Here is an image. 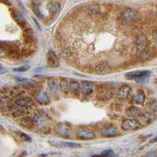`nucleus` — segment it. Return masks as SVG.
Returning <instances> with one entry per match:
<instances>
[{"label": "nucleus", "instance_id": "obj_23", "mask_svg": "<svg viewBox=\"0 0 157 157\" xmlns=\"http://www.w3.org/2000/svg\"><path fill=\"white\" fill-rule=\"evenodd\" d=\"M60 88H61V91L64 93H69L70 92V85H69V81L64 79L60 82Z\"/></svg>", "mask_w": 157, "mask_h": 157}, {"label": "nucleus", "instance_id": "obj_27", "mask_svg": "<svg viewBox=\"0 0 157 157\" xmlns=\"http://www.w3.org/2000/svg\"><path fill=\"white\" fill-rule=\"evenodd\" d=\"M113 152L112 150H106L104 151L101 153L98 154V155H93L92 157H109L111 155H113Z\"/></svg>", "mask_w": 157, "mask_h": 157}, {"label": "nucleus", "instance_id": "obj_6", "mask_svg": "<svg viewBox=\"0 0 157 157\" xmlns=\"http://www.w3.org/2000/svg\"><path fill=\"white\" fill-rule=\"evenodd\" d=\"M121 18L123 22H131L136 18V13L132 9H127L121 14Z\"/></svg>", "mask_w": 157, "mask_h": 157}, {"label": "nucleus", "instance_id": "obj_12", "mask_svg": "<svg viewBox=\"0 0 157 157\" xmlns=\"http://www.w3.org/2000/svg\"><path fill=\"white\" fill-rule=\"evenodd\" d=\"M36 100L39 104H43V105H47V104H50V97L47 95V93H45V92L38 93V94L36 95Z\"/></svg>", "mask_w": 157, "mask_h": 157}, {"label": "nucleus", "instance_id": "obj_33", "mask_svg": "<svg viewBox=\"0 0 157 157\" xmlns=\"http://www.w3.org/2000/svg\"><path fill=\"white\" fill-rule=\"evenodd\" d=\"M144 157H157V152H149L148 153H146Z\"/></svg>", "mask_w": 157, "mask_h": 157}, {"label": "nucleus", "instance_id": "obj_28", "mask_svg": "<svg viewBox=\"0 0 157 157\" xmlns=\"http://www.w3.org/2000/svg\"><path fill=\"white\" fill-rule=\"evenodd\" d=\"M18 134H19V138L22 140V141H31L32 139L29 138V136L27 134H24V133L21 132H18Z\"/></svg>", "mask_w": 157, "mask_h": 157}, {"label": "nucleus", "instance_id": "obj_31", "mask_svg": "<svg viewBox=\"0 0 157 157\" xmlns=\"http://www.w3.org/2000/svg\"><path fill=\"white\" fill-rule=\"evenodd\" d=\"M149 107L150 108L152 109V111H157V101L152 100V101L150 102Z\"/></svg>", "mask_w": 157, "mask_h": 157}, {"label": "nucleus", "instance_id": "obj_20", "mask_svg": "<svg viewBox=\"0 0 157 157\" xmlns=\"http://www.w3.org/2000/svg\"><path fill=\"white\" fill-rule=\"evenodd\" d=\"M11 112L14 117H20L25 113V108L19 107V106L15 104V106L11 107Z\"/></svg>", "mask_w": 157, "mask_h": 157}, {"label": "nucleus", "instance_id": "obj_25", "mask_svg": "<svg viewBox=\"0 0 157 157\" xmlns=\"http://www.w3.org/2000/svg\"><path fill=\"white\" fill-rule=\"evenodd\" d=\"M21 123V125L23 126L24 127L28 129L32 128V126H34V122H33V120L31 119V118H24V119H22Z\"/></svg>", "mask_w": 157, "mask_h": 157}, {"label": "nucleus", "instance_id": "obj_34", "mask_svg": "<svg viewBox=\"0 0 157 157\" xmlns=\"http://www.w3.org/2000/svg\"><path fill=\"white\" fill-rule=\"evenodd\" d=\"M153 39L154 41L155 42V43H157V31H155L153 33Z\"/></svg>", "mask_w": 157, "mask_h": 157}, {"label": "nucleus", "instance_id": "obj_9", "mask_svg": "<svg viewBox=\"0 0 157 157\" xmlns=\"http://www.w3.org/2000/svg\"><path fill=\"white\" fill-rule=\"evenodd\" d=\"M56 133H57L58 135L61 136V137H64V138H68L71 135V130L68 127H67L66 126L64 125V124H58L56 127Z\"/></svg>", "mask_w": 157, "mask_h": 157}, {"label": "nucleus", "instance_id": "obj_13", "mask_svg": "<svg viewBox=\"0 0 157 157\" xmlns=\"http://www.w3.org/2000/svg\"><path fill=\"white\" fill-rule=\"evenodd\" d=\"M110 66L105 63H99V64H98L95 66V71L98 74H107V73H109L110 72Z\"/></svg>", "mask_w": 157, "mask_h": 157}, {"label": "nucleus", "instance_id": "obj_26", "mask_svg": "<svg viewBox=\"0 0 157 157\" xmlns=\"http://www.w3.org/2000/svg\"><path fill=\"white\" fill-rule=\"evenodd\" d=\"M147 48H146L144 49V50L141 51V54H140V59L143 61L148 59L150 56V52L148 51V49H147Z\"/></svg>", "mask_w": 157, "mask_h": 157}, {"label": "nucleus", "instance_id": "obj_5", "mask_svg": "<svg viewBox=\"0 0 157 157\" xmlns=\"http://www.w3.org/2000/svg\"><path fill=\"white\" fill-rule=\"evenodd\" d=\"M15 104L19 106V107H23V108L28 109L33 107L34 103H33V101H32V100L30 98V97H20V98L17 99V100L15 101Z\"/></svg>", "mask_w": 157, "mask_h": 157}, {"label": "nucleus", "instance_id": "obj_2", "mask_svg": "<svg viewBox=\"0 0 157 157\" xmlns=\"http://www.w3.org/2000/svg\"><path fill=\"white\" fill-rule=\"evenodd\" d=\"M150 75V72L148 70H138V71H133L127 73L125 75L126 78L129 80H136L141 81L146 79Z\"/></svg>", "mask_w": 157, "mask_h": 157}, {"label": "nucleus", "instance_id": "obj_15", "mask_svg": "<svg viewBox=\"0 0 157 157\" xmlns=\"http://www.w3.org/2000/svg\"><path fill=\"white\" fill-rule=\"evenodd\" d=\"M112 97H113V93L108 89H102L97 93V97L99 100H109Z\"/></svg>", "mask_w": 157, "mask_h": 157}, {"label": "nucleus", "instance_id": "obj_36", "mask_svg": "<svg viewBox=\"0 0 157 157\" xmlns=\"http://www.w3.org/2000/svg\"><path fill=\"white\" fill-rule=\"evenodd\" d=\"M109 157H119V156H118V155H115V154H114V153H113V155H110V156H109Z\"/></svg>", "mask_w": 157, "mask_h": 157}, {"label": "nucleus", "instance_id": "obj_8", "mask_svg": "<svg viewBox=\"0 0 157 157\" xmlns=\"http://www.w3.org/2000/svg\"><path fill=\"white\" fill-rule=\"evenodd\" d=\"M50 143L53 146L55 147H64V148H78L81 145L78 143L74 142H65V141H50Z\"/></svg>", "mask_w": 157, "mask_h": 157}, {"label": "nucleus", "instance_id": "obj_10", "mask_svg": "<svg viewBox=\"0 0 157 157\" xmlns=\"http://www.w3.org/2000/svg\"><path fill=\"white\" fill-rule=\"evenodd\" d=\"M47 61L50 66L52 67H57L60 64V61H59L58 57L55 54V52L53 51H50L47 55Z\"/></svg>", "mask_w": 157, "mask_h": 157}, {"label": "nucleus", "instance_id": "obj_17", "mask_svg": "<svg viewBox=\"0 0 157 157\" xmlns=\"http://www.w3.org/2000/svg\"><path fill=\"white\" fill-rule=\"evenodd\" d=\"M80 89L82 93L85 95H90L93 93V85L90 82H86V81L82 82L81 84Z\"/></svg>", "mask_w": 157, "mask_h": 157}, {"label": "nucleus", "instance_id": "obj_7", "mask_svg": "<svg viewBox=\"0 0 157 157\" xmlns=\"http://www.w3.org/2000/svg\"><path fill=\"white\" fill-rule=\"evenodd\" d=\"M130 92H131V89L130 86L128 85H123L120 89V90L118 91L116 97L119 100H124L128 98L129 95H130Z\"/></svg>", "mask_w": 157, "mask_h": 157}, {"label": "nucleus", "instance_id": "obj_16", "mask_svg": "<svg viewBox=\"0 0 157 157\" xmlns=\"http://www.w3.org/2000/svg\"><path fill=\"white\" fill-rule=\"evenodd\" d=\"M126 113L130 118H137V117H139L141 115V110H140L139 107L133 106V107L127 108Z\"/></svg>", "mask_w": 157, "mask_h": 157}, {"label": "nucleus", "instance_id": "obj_29", "mask_svg": "<svg viewBox=\"0 0 157 157\" xmlns=\"http://www.w3.org/2000/svg\"><path fill=\"white\" fill-rule=\"evenodd\" d=\"M33 10H34V13L36 14V15L37 17H39V18H44V16L43 15V14L41 13V10H39V6H35L34 8H33Z\"/></svg>", "mask_w": 157, "mask_h": 157}, {"label": "nucleus", "instance_id": "obj_32", "mask_svg": "<svg viewBox=\"0 0 157 157\" xmlns=\"http://www.w3.org/2000/svg\"><path fill=\"white\" fill-rule=\"evenodd\" d=\"M27 70H29V66H20V67L13 69V70L16 72H25Z\"/></svg>", "mask_w": 157, "mask_h": 157}, {"label": "nucleus", "instance_id": "obj_21", "mask_svg": "<svg viewBox=\"0 0 157 157\" xmlns=\"http://www.w3.org/2000/svg\"><path fill=\"white\" fill-rule=\"evenodd\" d=\"M47 85H48L49 89L51 92L53 94H56L57 93V83L55 80H50L47 82Z\"/></svg>", "mask_w": 157, "mask_h": 157}, {"label": "nucleus", "instance_id": "obj_1", "mask_svg": "<svg viewBox=\"0 0 157 157\" xmlns=\"http://www.w3.org/2000/svg\"><path fill=\"white\" fill-rule=\"evenodd\" d=\"M141 126L139 120L135 118H128L125 121L123 122L122 123V129L126 131H134L137 130Z\"/></svg>", "mask_w": 157, "mask_h": 157}, {"label": "nucleus", "instance_id": "obj_18", "mask_svg": "<svg viewBox=\"0 0 157 157\" xmlns=\"http://www.w3.org/2000/svg\"><path fill=\"white\" fill-rule=\"evenodd\" d=\"M49 11L50 12L52 15H57L61 10V6L57 2H50L48 5Z\"/></svg>", "mask_w": 157, "mask_h": 157}, {"label": "nucleus", "instance_id": "obj_3", "mask_svg": "<svg viewBox=\"0 0 157 157\" xmlns=\"http://www.w3.org/2000/svg\"><path fill=\"white\" fill-rule=\"evenodd\" d=\"M76 136L78 139L92 140L95 138V134L88 129H79L76 132Z\"/></svg>", "mask_w": 157, "mask_h": 157}, {"label": "nucleus", "instance_id": "obj_24", "mask_svg": "<svg viewBox=\"0 0 157 157\" xmlns=\"http://www.w3.org/2000/svg\"><path fill=\"white\" fill-rule=\"evenodd\" d=\"M70 85V92L71 93H77L78 89H80V85L77 81L74 80H69Z\"/></svg>", "mask_w": 157, "mask_h": 157}, {"label": "nucleus", "instance_id": "obj_37", "mask_svg": "<svg viewBox=\"0 0 157 157\" xmlns=\"http://www.w3.org/2000/svg\"><path fill=\"white\" fill-rule=\"evenodd\" d=\"M156 16H157V11H156Z\"/></svg>", "mask_w": 157, "mask_h": 157}, {"label": "nucleus", "instance_id": "obj_14", "mask_svg": "<svg viewBox=\"0 0 157 157\" xmlns=\"http://www.w3.org/2000/svg\"><path fill=\"white\" fill-rule=\"evenodd\" d=\"M139 117V121L141 125H148L151 122H152L155 118V116L152 114H150V113H145L142 115H140Z\"/></svg>", "mask_w": 157, "mask_h": 157}, {"label": "nucleus", "instance_id": "obj_30", "mask_svg": "<svg viewBox=\"0 0 157 157\" xmlns=\"http://www.w3.org/2000/svg\"><path fill=\"white\" fill-rule=\"evenodd\" d=\"M62 56L64 59H68H68H71V57L72 55H71V53L70 52L69 50H65L62 52Z\"/></svg>", "mask_w": 157, "mask_h": 157}, {"label": "nucleus", "instance_id": "obj_35", "mask_svg": "<svg viewBox=\"0 0 157 157\" xmlns=\"http://www.w3.org/2000/svg\"><path fill=\"white\" fill-rule=\"evenodd\" d=\"M151 142L152 143H155V142H157V137H155V138H154L151 141Z\"/></svg>", "mask_w": 157, "mask_h": 157}, {"label": "nucleus", "instance_id": "obj_4", "mask_svg": "<svg viewBox=\"0 0 157 157\" xmlns=\"http://www.w3.org/2000/svg\"><path fill=\"white\" fill-rule=\"evenodd\" d=\"M120 134V131L114 126H105V128L102 129L101 134L103 137L105 138H112V137H115V136L118 135Z\"/></svg>", "mask_w": 157, "mask_h": 157}, {"label": "nucleus", "instance_id": "obj_11", "mask_svg": "<svg viewBox=\"0 0 157 157\" xmlns=\"http://www.w3.org/2000/svg\"><path fill=\"white\" fill-rule=\"evenodd\" d=\"M147 43H148V39L145 35H140L137 36V39H136V47L137 49L140 51H142L147 48Z\"/></svg>", "mask_w": 157, "mask_h": 157}, {"label": "nucleus", "instance_id": "obj_19", "mask_svg": "<svg viewBox=\"0 0 157 157\" xmlns=\"http://www.w3.org/2000/svg\"><path fill=\"white\" fill-rule=\"evenodd\" d=\"M145 100V95L142 91H140L137 95L134 96L133 98V102L137 105H142Z\"/></svg>", "mask_w": 157, "mask_h": 157}, {"label": "nucleus", "instance_id": "obj_22", "mask_svg": "<svg viewBox=\"0 0 157 157\" xmlns=\"http://www.w3.org/2000/svg\"><path fill=\"white\" fill-rule=\"evenodd\" d=\"M13 16L14 18V19L16 20L17 22L20 24L21 25H25V19H24L23 16L19 11L17 10H13Z\"/></svg>", "mask_w": 157, "mask_h": 157}]
</instances>
